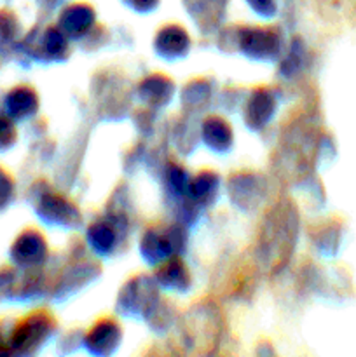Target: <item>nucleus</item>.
Masks as SVG:
<instances>
[{
    "instance_id": "nucleus-1",
    "label": "nucleus",
    "mask_w": 356,
    "mask_h": 357,
    "mask_svg": "<svg viewBox=\"0 0 356 357\" xmlns=\"http://www.w3.org/2000/svg\"><path fill=\"white\" fill-rule=\"evenodd\" d=\"M299 237V213L290 199L274 202L262 222L257 243V261L267 274L286 265Z\"/></svg>"
},
{
    "instance_id": "nucleus-2",
    "label": "nucleus",
    "mask_w": 356,
    "mask_h": 357,
    "mask_svg": "<svg viewBox=\"0 0 356 357\" xmlns=\"http://www.w3.org/2000/svg\"><path fill=\"white\" fill-rule=\"evenodd\" d=\"M223 316L212 300H199L177 321L178 342L188 352L208 354L222 342Z\"/></svg>"
},
{
    "instance_id": "nucleus-3",
    "label": "nucleus",
    "mask_w": 356,
    "mask_h": 357,
    "mask_svg": "<svg viewBox=\"0 0 356 357\" xmlns=\"http://www.w3.org/2000/svg\"><path fill=\"white\" fill-rule=\"evenodd\" d=\"M56 328H58V323L47 310H35V312L27 314L14 324L7 338L10 354H35L45 342L51 340Z\"/></svg>"
},
{
    "instance_id": "nucleus-4",
    "label": "nucleus",
    "mask_w": 356,
    "mask_h": 357,
    "mask_svg": "<svg viewBox=\"0 0 356 357\" xmlns=\"http://www.w3.org/2000/svg\"><path fill=\"white\" fill-rule=\"evenodd\" d=\"M187 236L178 223H154L140 239V253L147 264L159 265L185 250Z\"/></svg>"
},
{
    "instance_id": "nucleus-5",
    "label": "nucleus",
    "mask_w": 356,
    "mask_h": 357,
    "mask_svg": "<svg viewBox=\"0 0 356 357\" xmlns=\"http://www.w3.org/2000/svg\"><path fill=\"white\" fill-rule=\"evenodd\" d=\"M49 289L47 278L40 267H3L0 268V293L3 298L28 302V300L40 298Z\"/></svg>"
},
{
    "instance_id": "nucleus-6",
    "label": "nucleus",
    "mask_w": 356,
    "mask_h": 357,
    "mask_svg": "<svg viewBox=\"0 0 356 357\" xmlns=\"http://www.w3.org/2000/svg\"><path fill=\"white\" fill-rule=\"evenodd\" d=\"M225 40L230 42L227 47L239 49L248 58L258 61L274 59L281 51V33L274 26H241L234 30V38Z\"/></svg>"
},
{
    "instance_id": "nucleus-7",
    "label": "nucleus",
    "mask_w": 356,
    "mask_h": 357,
    "mask_svg": "<svg viewBox=\"0 0 356 357\" xmlns=\"http://www.w3.org/2000/svg\"><path fill=\"white\" fill-rule=\"evenodd\" d=\"M159 298V284L156 278L147 274L133 275L124 286H121L117 310L128 317H145Z\"/></svg>"
},
{
    "instance_id": "nucleus-8",
    "label": "nucleus",
    "mask_w": 356,
    "mask_h": 357,
    "mask_svg": "<svg viewBox=\"0 0 356 357\" xmlns=\"http://www.w3.org/2000/svg\"><path fill=\"white\" fill-rule=\"evenodd\" d=\"M21 51L31 59L42 63L65 61L70 54L68 37L59 26H47L45 30L30 31L21 42Z\"/></svg>"
},
{
    "instance_id": "nucleus-9",
    "label": "nucleus",
    "mask_w": 356,
    "mask_h": 357,
    "mask_svg": "<svg viewBox=\"0 0 356 357\" xmlns=\"http://www.w3.org/2000/svg\"><path fill=\"white\" fill-rule=\"evenodd\" d=\"M35 213L47 225L63 227V229H77L82 223V213L70 199L52 188H45L37 194L35 199Z\"/></svg>"
},
{
    "instance_id": "nucleus-10",
    "label": "nucleus",
    "mask_w": 356,
    "mask_h": 357,
    "mask_svg": "<svg viewBox=\"0 0 356 357\" xmlns=\"http://www.w3.org/2000/svg\"><path fill=\"white\" fill-rule=\"evenodd\" d=\"M100 272L101 267L98 261L77 255L72 258L68 267L59 272L58 281L54 286H51V291H54L56 298H65V296L73 295L86 284H89L91 281H94L100 275Z\"/></svg>"
},
{
    "instance_id": "nucleus-11",
    "label": "nucleus",
    "mask_w": 356,
    "mask_h": 357,
    "mask_svg": "<svg viewBox=\"0 0 356 357\" xmlns=\"http://www.w3.org/2000/svg\"><path fill=\"white\" fill-rule=\"evenodd\" d=\"M230 201L244 211H253L265 197V180L255 171H241L232 174L227 183Z\"/></svg>"
},
{
    "instance_id": "nucleus-12",
    "label": "nucleus",
    "mask_w": 356,
    "mask_h": 357,
    "mask_svg": "<svg viewBox=\"0 0 356 357\" xmlns=\"http://www.w3.org/2000/svg\"><path fill=\"white\" fill-rule=\"evenodd\" d=\"M9 257L14 265L24 268L42 267L47 261L49 246L45 237L38 230L27 229L14 239Z\"/></svg>"
},
{
    "instance_id": "nucleus-13",
    "label": "nucleus",
    "mask_w": 356,
    "mask_h": 357,
    "mask_svg": "<svg viewBox=\"0 0 356 357\" xmlns=\"http://www.w3.org/2000/svg\"><path fill=\"white\" fill-rule=\"evenodd\" d=\"M276 110H278V98H276L274 91L269 87H255L248 94L246 103H244V124L251 131H260L272 121Z\"/></svg>"
},
{
    "instance_id": "nucleus-14",
    "label": "nucleus",
    "mask_w": 356,
    "mask_h": 357,
    "mask_svg": "<svg viewBox=\"0 0 356 357\" xmlns=\"http://www.w3.org/2000/svg\"><path fill=\"white\" fill-rule=\"evenodd\" d=\"M122 340V328L115 317H100L84 335L82 344L94 356H110Z\"/></svg>"
},
{
    "instance_id": "nucleus-15",
    "label": "nucleus",
    "mask_w": 356,
    "mask_h": 357,
    "mask_svg": "<svg viewBox=\"0 0 356 357\" xmlns=\"http://www.w3.org/2000/svg\"><path fill=\"white\" fill-rule=\"evenodd\" d=\"M136 96L147 108H163L173 100L175 82L164 73H150L138 82Z\"/></svg>"
},
{
    "instance_id": "nucleus-16",
    "label": "nucleus",
    "mask_w": 356,
    "mask_h": 357,
    "mask_svg": "<svg viewBox=\"0 0 356 357\" xmlns=\"http://www.w3.org/2000/svg\"><path fill=\"white\" fill-rule=\"evenodd\" d=\"M191 35L180 24H166L154 38V49L164 59H180L191 51Z\"/></svg>"
},
{
    "instance_id": "nucleus-17",
    "label": "nucleus",
    "mask_w": 356,
    "mask_h": 357,
    "mask_svg": "<svg viewBox=\"0 0 356 357\" xmlns=\"http://www.w3.org/2000/svg\"><path fill=\"white\" fill-rule=\"evenodd\" d=\"M38 105H40V100H38L37 91L27 84H20L9 89L3 98V110L14 122L28 121L34 117L38 112Z\"/></svg>"
},
{
    "instance_id": "nucleus-18",
    "label": "nucleus",
    "mask_w": 356,
    "mask_h": 357,
    "mask_svg": "<svg viewBox=\"0 0 356 357\" xmlns=\"http://www.w3.org/2000/svg\"><path fill=\"white\" fill-rule=\"evenodd\" d=\"M154 278H156L159 288L168 289V291L185 293L192 284V274L180 255L168 258L163 264L157 265Z\"/></svg>"
},
{
    "instance_id": "nucleus-19",
    "label": "nucleus",
    "mask_w": 356,
    "mask_h": 357,
    "mask_svg": "<svg viewBox=\"0 0 356 357\" xmlns=\"http://www.w3.org/2000/svg\"><path fill=\"white\" fill-rule=\"evenodd\" d=\"M121 230L107 218H98L87 227L86 243L98 257H110L121 239Z\"/></svg>"
},
{
    "instance_id": "nucleus-20",
    "label": "nucleus",
    "mask_w": 356,
    "mask_h": 357,
    "mask_svg": "<svg viewBox=\"0 0 356 357\" xmlns=\"http://www.w3.org/2000/svg\"><path fill=\"white\" fill-rule=\"evenodd\" d=\"M199 136L202 143L213 152H229L234 143V131L229 121L220 115H209L202 121L199 128Z\"/></svg>"
},
{
    "instance_id": "nucleus-21",
    "label": "nucleus",
    "mask_w": 356,
    "mask_h": 357,
    "mask_svg": "<svg viewBox=\"0 0 356 357\" xmlns=\"http://www.w3.org/2000/svg\"><path fill=\"white\" fill-rule=\"evenodd\" d=\"M93 24L94 10L86 3H73L63 10L58 26L68 38H82L93 30Z\"/></svg>"
},
{
    "instance_id": "nucleus-22",
    "label": "nucleus",
    "mask_w": 356,
    "mask_h": 357,
    "mask_svg": "<svg viewBox=\"0 0 356 357\" xmlns=\"http://www.w3.org/2000/svg\"><path fill=\"white\" fill-rule=\"evenodd\" d=\"M220 192V176L212 169H202L191 176L187 195L198 208L213 206Z\"/></svg>"
},
{
    "instance_id": "nucleus-23",
    "label": "nucleus",
    "mask_w": 356,
    "mask_h": 357,
    "mask_svg": "<svg viewBox=\"0 0 356 357\" xmlns=\"http://www.w3.org/2000/svg\"><path fill=\"white\" fill-rule=\"evenodd\" d=\"M213 96L212 82H209L206 77H198L194 80H188L184 86L180 94L181 107L188 114H194V112L202 110L209 105V100Z\"/></svg>"
},
{
    "instance_id": "nucleus-24",
    "label": "nucleus",
    "mask_w": 356,
    "mask_h": 357,
    "mask_svg": "<svg viewBox=\"0 0 356 357\" xmlns=\"http://www.w3.org/2000/svg\"><path fill=\"white\" fill-rule=\"evenodd\" d=\"M178 317L180 316L177 312V307L171 303V300L159 298L154 303V307L147 314L145 319L149 323V326H152L154 331H157V333H166V331H170L171 326L177 324Z\"/></svg>"
},
{
    "instance_id": "nucleus-25",
    "label": "nucleus",
    "mask_w": 356,
    "mask_h": 357,
    "mask_svg": "<svg viewBox=\"0 0 356 357\" xmlns=\"http://www.w3.org/2000/svg\"><path fill=\"white\" fill-rule=\"evenodd\" d=\"M21 37L20 17L9 9L0 10V47H14Z\"/></svg>"
},
{
    "instance_id": "nucleus-26",
    "label": "nucleus",
    "mask_w": 356,
    "mask_h": 357,
    "mask_svg": "<svg viewBox=\"0 0 356 357\" xmlns=\"http://www.w3.org/2000/svg\"><path fill=\"white\" fill-rule=\"evenodd\" d=\"M14 194H16V183L13 174L0 167V211L9 208L10 202L14 201Z\"/></svg>"
},
{
    "instance_id": "nucleus-27",
    "label": "nucleus",
    "mask_w": 356,
    "mask_h": 357,
    "mask_svg": "<svg viewBox=\"0 0 356 357\" xmlns=\"http://www.w3.org/2000/svg\"><path fill=\"white\" fill-rule=\"evenodd\" d=\"M17 139V131L14 121L9 115H0V152H6L14 146Z\"/></svg>"
},
{
    "instance_id": "nucleus-28",
    "label": "nucleus",
    "mask_w": 356,
    "mask_h": 357,
    "mask_svg": "<svg viewBox=\"0 0 356 357\" xmlns=\"http://www.w3.org/2000/svg\"><path fill=\"white\" fill-rule=\"evenodd\" d=\"M248 2L251 3V7H253L255 13H258L260 16L271 17L272 14L276 13L272 0H248Z\"/></svg>"
},
{
    "instance_id": "nucleus-29",
    "label": "nucleus",
    "mask_w": 356,
    "mask_h": 357,
    "mask_svg": "<svg viewBox=\"0 0 356 357\" xmlns=\"http://www.w3.org/2000/svg\"><path fill=\"white\" fill-rule=\"evenodd\" d=\"M3 354H10V351H9V344H7L6 335H3L2 330H0V356Z\"/></svg>"
}]
</instances>
